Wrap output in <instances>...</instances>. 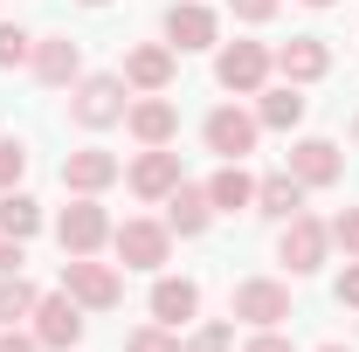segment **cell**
I'll list each match as a JSON object with an SVG mask.
<instances>
[{"label": "cell", "instance_id": "6da1fadb", "mask_svg": "<svg viewBox=\"0 0 359 352\" xmlns=\"http://www.w3.org/2000/svg\"><path fill=\"white\" fill-rule=\"evenodd\" d=\"M125 111H132V90H125V76H76L69 118H76L83 132H111V125H125Z\"/></svg>", "mask_w": 359, "mask_h": 352}, {"label": "cell", "instance_id": "7a4b0ae2", "mask_svg": "<svg viewBox=\"0 0 359 352\" xmlns=\"http://www.w3.org/2000/svg\"><path fill=\"white\" fill-rule=\"evenodd\" d=\"M111 249H118V263H125V269H159L166 256H173V228H166V221L132 215V221L111 228Z\"/></svg>", "mask_w": 359, "mask_h": 352}, {"label": "cell", "instance_id": "3957f363", "mask_svg": "<svg viewBox=\"0 0 359 352\" xmlns=\"http://www.w3.org/2000/svg\"><path fill=\"white\" fill-rule=\"evenodd\" d=\"M55 242H62V256H97L104 242H111V215L97 208V194H76L62 221H55Z\"/></svg>", "mask_w": 359, "mask_h": 352}, {"label": "cell", "instance_id": "277c9868", "mask_svg": "<svg viewBox=\"0 0 359 352\" xmlns=\"http://www.w3.org/2000/svg\"><path fill=\"white\" fill-rule=\"evenodd\" d=\"M325 249H332V228L311 221V215H290V221H283V235H276V263L290 269V276L325 269Z\"/></svg>", "mask_w": 359, "mask_h": 352}, {"label": "cell", "instance_id": "5b68a950", "mask_svg": "<svg viewBox=\"0 0 359 352\" xmlns=\"http://www.w3.org/2000/svg\"><path fill=\"white\" fill-rule=\"evenodd\" d=\"M62 290H69L83 311H111L118 297H125V276H118L111 263H97V256H69V263H62Z\"/></svg>", "mask_w": 359, "mask_h": 352}, {"label": "cell", "instance_id": "8992f818", "mask_svg": "<svg viewBox=\"0 0 359 352\" xmlns=\"http://www.w3.org/2000/svg\"><path fill=\"white\" fill-rule=\"evenodd\" d=\"M235 318L242 325H256V332H269V325H283L290 318V283H276V276H249V283H235Z\"/></svg>", "mask_w": 359, "mask_h": 352}, {"label": "cell", "instance_id": "52a82bcc", "mask_svg": "<svg viewBox=\"0 0 359 352\" xmlns=\"http://www.w3.org/2000/svg\"><path fill=\"white\" fill-rule=\"evenodd\" d=\"M201 138H208V152H222V159H249V152H256V138H263V125H256V111L222 104V111H208Z\"/></svg>", "mask_w": 359, "mask_h": 352}, {"label": "cell", "instance_id": "ba28073f", "mask_svg": "<svg viewBox=\"0 0 359 352\" xmlns=\"http://www.w3.org/2000/svg\"><path fill=\"white\" fill-rule=\"evenodd\" d=\"M35 339H42L48 352H69L76 339H83V304H76L69 290H48V297H35Z\"/></svg>", "mask_w": 359, "mask_h": 352}, {"label": "cell", "instance_id": "9c48e42d", "mask_svg": "<svg viewBox=\"0 0 359 352\" xmlns=\"http://www.w3.org/2000/svg\"><path fill=\"white\" fill-rule=\"evenodd\" d=\"M263 76H269V48H263V42H228L222 62H215V83L235 90V97H256Z\"/></svg>", "mask_w": 359, "mask_h": 352}, {"label": "cell", "instance_id": "30bf717a", "mask_svg": "<svg viewBox=\"0 0 359 352\" xmlns=\"http://www.w3.org/2000/svg\"><path fill=\"white\" fill-rule=\"evenodd\" d=\"M125 187H132L138 201H166L180 187V152H166V145H145L132 159V173H125Z\"/></svg>", "mask_w": 359, "mask_h": 352}, {"label": "cell", "instance_id": "8fae6325", "mask_svg": "<svg viewBox=\"0 0 359 352\" xmlns=\"http://www.w3.org/2000/svg\"><path fill=\"white\" fill-rule=\"evenodd\" d=\"M290 173L304 180V187H339L346 180V152L332 138H297L290 145Z\"/></svg>", "mask_w": 359, "mask_h": 352}, {"label": "cell", "instance_id": "7c38bea8", "mask_svg": "<svg viewBox=\"0 0 359 352\" xmlns=\"http://www.w3.org/2000/svg\"><path fill=\"white\" fill-rule=\"evenodd\" d=\"M118 76H125V90H138V97H159V90L173 83V48L166 42H138Z\"/></svg>", "mask_w": 359, "mask_h": 352}, {"label": "cell", "instance_id": "4fadbf2b", "mask_svg": "<svg viewBox=\"0 0 359 352\" xmlns=\"http://www.w3.org/2000/svg\"><path fill=\"white\" fill-rule=\"evenodd\" d=\"M215 35H222V21L208 0H180L166 14V48H215Z\"/></svg>", "mask_w": 359, "mask_h": 352}, {"label": "cell", "instance_id": "5bb4252c", "mask_svg": "<svg viewBox=\"0 0 359 352\" xmlns=\"http://www.w3.org/2000/svg\"><path fill=\"white\" fill-rule=\"evenodd\" d=\"M28 62H35V83H48V90H62V83L83 76V48L69 42V35H42Z\"/></svg>", "mask_w": 359, "mask_h": 352}, {"label": "cell", "instance_id": "9a60e30c", "mask_svg": "<svg viewBox=\"0 0 359 352\" xmlns=\"http://www.w3.org/2000/svg\"><path fill=\"white\" fill-rule=\"evenodd\" d=\"M118 173H125V166H118V152H104V145H83V152L62 159V187H69V194H104Z\"/></svg>", "mask_w": 359, "mask_h": 352}, {"label": "cell", "instance_id": "2e32d148", "mask_svg": "<svg viewBox=\"0 0 359 352\" xmlns=\"http://www.w3.org/2000/svg\"><path fill=\"white\" fill-rule=\"evenodd\" d=\"M276 69H283V83H318L325 69H332V48L318 42V35H290V42L269 55Z\"/></svg>", "mask_w": 359, "mask_h": 352}, {"label": "cell", "instance_id": "e0dca14e", "mask_svg": "<svg viewBox=\"0 0 359 352\" xmlns=\"http://www.w3.org/2000/svg\"><path fill=\"white\" fill-rule=\"evenodd\" d=\"M125 132H132L138 145H173V132H180V111L166 104V90H159V97H138L132 111H125Z\"/></svg>", "mask_w": 359, "mask_h": 352}, {"label": "cell", "instance_id": "ac0fdd59", "mask_svg": "<svg viewBox=\"0 0 359 352\" xmlns=\"http://www.w3.org/2000/svg\"><path fill=\"white\" fill-rule=\"evenodd\" d=\"M304 194H311V187L290 173V166H283V173H263V180H256V215L290 221V215H304Z\"/></svg>", "mask_w": 359, "mask_h": 352}, {"label": "cell", "instance_id": "d6986e66", "mask_svg": "<svg viewBox=\"0 0 359 352\" xmlns=\"http://www.w3.org/2000/svg\"><path fill=\"white\" fill-rule=\"evenodd\" d=\"M208 221H215V201H208V187H187V180H180L173 194H166V228L194 242V235H208Z\"/></svg>", "mask_w": 359, "mask_h": 352}, {"label": "cell", "instance_id": "ffe728a7", "mask_svg": "<svg viewBox=\"0 0 359 352\" xmlns=\"http://www.w3.org/2000/svg\"><path fill=\"white\" fill-rule=\"evenodd\" d=\"M194 311H201V283H194V276H159V283H152V318H159V325H194Z\"/></svg>", "mask_w": 359, "mask_h": 352}, {"label": "cell", "instance_id": "44dd1931", "mask_svg": "<svg viewBox=\"0 0 359 352\" xmlns=\"http://www.w3.org/2000/svg\"><path fill=\"white\" fill-rule=\"evenodd\" d=\"M256 125L263 132H297L304 125V83H276V90H256Z\"/></svg>", "mask_w": 359, "mask_h": 352}, {"label": "cell", "instance_id": "7402d4cb", "mask_svg": "<svg viewBox=\"0 0 359 352\" xmlns=\"http://www.w3.org/2000/svg\"><path fill=\"white\" fill-rule=\"evenodd\" d=\"M208 201H215V215H235V208H256V180L242 173V159H222V173L208 180Z\"/></svg>", "mask_w": 359, "mask_h": 352}, {"label": "cell", "instance_id": "603a6c76", "mask_svg": "<svg viewBox=\"0 0 359 352\" xmlns=\"http://www.w3.org/2000/svg\"><path fill=\"white\" fill-rule=\"evenodd\" d=\"M0 235H14V242L42 235V201L21 194V187H7V194H0Z\"/></svg>", "mask_w": 359, "mask_h": 352}, {"label": "cell", "instance_id": "cb8c5ba5", "mask_svg": "<svg viewBox=\"0 0 359 352\" xmlns=\"http://www.w3.org/2000/svg\"><path fill=\"white\" fill-rule=\"evenodd\" d=\"M35 297H42V290H35L21 269H7V276H0V325H21V318H35Z\"/></svg>", "mask_w": 359, "mask_h": 352}, {"label": "cell", "instance_id": "d4e9b609", "mask_svg": "<svg viewBox=\"0 0 359 352\" xmlns=\"http://www.w3.org/2000/svg\"><path fill=\"white\" fill-rule=\"evenodd\" d=\"M125 352H180V332H173V325H159V318H152V325H138L132 339H125Z\"/></svg>", "mask_w": 359, "mask_h": 352}, {"label": "cell", "instance_id": "484cf974", "mask_svg": "<svg viewBox=\"0 0 359 352\" xmlns=\"http://www.w3.org/2000/svg\"><path fill=\"white\" fill-rule=\"evenodd\" d=\"M28 55H35V35L14 28V21H0V69H14V62H28Z\"/></svg>", "mask_w": 359, "mask_h": 352}, {"label": "cell", "instance_id": "4316f807", "mask_svg": "<svg viewBox=\"0 0 359 352\" xmlns=\"http://www.w3.org/2000/svg\"><path fill=\"white\" fill-rule=\"evenodd\" d=\"M228 346H235V325H228V318H215V325H201L180 352H228Z\"/></svg>", "mask_w": 359, "mask_h": 352}, {"label": "cell", "instance_id": "83f0119b", "mask_svg": "<svg viewBox=\"0 0 359 352\" xmlns=\"http://www.w3.org/2000/svg\"><path fill=\"white\" fill-rule=\"evenodd\" d=\"M21 173H28V145L21 138H0V194L21 187Z\"/></svg>", "mask_w": 359, "mask_h": 352}, {"label": "cell", "instance_id": "f1b7e54d", "mask_svg": "<svg viewBox=\"0 0 359 352\" xmlns=\"http://www.w3.org/2000/svg\"><path fill=\"white\" fill-rule=\"evenodd\" d=\"M325 228H332V242H339V249H346V256L359 263V208H346V215H332Z\"/></svg>", "mask_w": 359, "mask_h": 352}, {"label": "cell", "instance_id": "f546056e", "mask_svg": "<svg viewBox=\"0 0 359 352\" xmlns=\"http://www.w3.org/2000/svg\"><path fill=\"white\" fill-rule=\"evenodd\" d=\"M228 7H235V21H269L283 0H228Z\"/></svg>", "mask_w": 359, "mask_h": 352}, {"label": "cell", "instance_id": "4dcf8cb0", "mask_svg": "<svg viewBox=\"0 0 359 352\" xmlns=\"http://www.w3.org/2000/svg\"><path fill=\"white\" fill-rule=\"evenodd\" d=\"M0 352H48V346L35 332H14V325H7V332H0Z\"/></svg>", "mask_w": 359, "mask_h": 352}, {"label": "cell", "instance_id": "1f68e13d", "mask_svg": "<svg viewBox=\"0 0 359 352\" xmlns=\"http://www.w3.org/2000/svg\"><path fill=\"white\" fill-rule=\"evenodd\" d=\"M242 352H297V346H290V339H283V332L269 325V332H256V339H249V346H242Z\"/></svg>", "mask_w": 359, "mask_h": 352}, {"label": "cell", "instance_id": "d6a6232c", "mask_svg": "<svg viewBox=\"0 0 359 352\" xmlns=\"http://www.w3.org/2000/svg\"><path fill=\"white\" fill-rule=\"evenodd\" d=\"M339 304L359 311V263H346V276H339Z\"/></svg>", "mask_w": 359, "mask_h": 352}, {"label": "cell", "instance_id": "836d02e7", "mask_svg": "<svg viewBox=\"0 0 359 352\" xmlns=\"http://www.w3.org/2000/svg\"><path fill=\"white\" fill-rule=\"evenodd\" d=\"M28 263V256H21V242H14V235H0V276H7V269H21Z\"/></svg>", "mask_w": 359, "mask_h": 352}, {"label": "cell", "instance_id": "e575fe53", "mask_svg": "<svg viewBox=\"0 0 359 352\" xmlns=\"http://www.w3.org/2000/svg\"><path fill=\"white\" fill-rule=\"evenodd\" d=\"M318 352H353V346H318Z\"/></svg>", "mask_w": 359, "mask_h": 352}, {"label": "cell", "instance_id": "d590c367", "mask_svg": "<svg viewBox=\"0 0 359 352\" xmlns=\"http://www.w3.org/2000/svg\"><path fill=\"white\" fill-rule=\"evenodd\" d=\"M304 7H332V0H304Z\"/></svg>", "mask_w": 359, "mask_h": 352}, {"label": "cell", "instance_id": "8d00e7d4", "mask_svg": "<svg viewBox=\"0 0 359 352\" xmlns=\"http://www.w3.org/2000/svg\"><path fill=\"white\" fill-rule=\"evenodd\" d=\"M83 7H111V0H83Z\"/></svg>", "mask_w": 359, "mask_h": 352}, {"label": "cell", "instance_id": "74e56055", "mask_svg": "<svg viewBox=\"0 0 359 352\" xmlns=\"http://www.w3.org/2000/svg\"><path fill=\"white\" fill-rule=\"evenodd\" d=\"M353 132H359V125H353Z\"/></svg>", "mask_w": 359, "mask_h": 352}]
</instances>
